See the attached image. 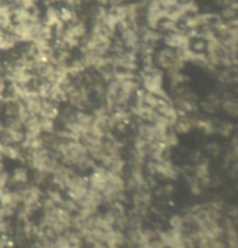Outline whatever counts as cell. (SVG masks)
<instances>
[{"label":"cell","instance_id":"f6af8a7d","mask_svg":"<svg viewBox=\"0 0 238 248\" xmlns=\"http://www.w3.org/2000/svg\"><path fill=\"white\" fill-rule=\"evenodd\" d=\"M189 49L193 50L194 52H204V50H206V42L199 37L194 41L190 40Z\"/></svg>","mask_w":238,"mask_h":248},{"label":"cell","instance_id":"f35d334b","mask_svg":"<svg viewBox=\"0 0 238 248\" xmlns=\"http://www.w3.org/2000/svg\"><path fill=\"white\" fill-rule=\"evenodd\" d=\"M51 86H52V84L42 80L41 82H38V85L36 86V88H35V90H36L38 96H40L41 99H48V100H49L50 92H51Z\"/></svg>","mask_w":238,"mask_h":248},{"label":"cell","instance_id":"d4e9b609","mask_svg":"<svg viewBox=\"0 0 238 248\" xmlns=\"http://www.w3.org/2000/svg\"><path fill=\"white\" fill-rule=\"evenodd\" d=\"M17 37L10 31L0 29V51H10L17 46Z\"/></svg>","mask_w":238,"mask_h":248},{"label":"cell","instance_id":"7dc6e473","mask_svg":"<svg viewBox=\"0 0 238 248\" xmlns=\"http://www.w3.org/2000/svg\"><path fill=\"white\" fill-rule=\"evenodd\" d=\"M14 4L19 7H23L26 10H34L35 7H37V2L38 0H13Z\"/></svg>","mask_w":238,"mask_h":248},{"label":"cell","instance_id":"9c48e42d","mask_svg":"<svg viewBox=\"0 0 238 248\" xmlns=\"http://www.w3.org/2000/svg\"><path fill=\"white\" fill-rule=\"evenodd\" d=\"M113 56V67L114 70H124L135 72L138 70V54L134 51L126 50L120 55H112Z\"/></svg>","mask_w":238,"mask_h":248},{"label":"cell","instance_id":"9f6ffc18","mask_svg":"<svg viewBox=\"0 0 238 248\" xmlns=\"http://www.w3.org/2000/svg\"><path fill=\"white\" fill-rule=\"evenodd\" d=\"M215 1V4L219 6V7H228L229 5L231 4V2L234 1V0H214Z\"/></svg>","mask_w":238,"mask_h":248},{"label":"cell","instance_id":"5b68a950","mask_svg":"<svg viewBox=\"0 0 238 248\" xmlns=\"http://www.w3.org/2000/svg\"><path fill=\"white\" fill-rule=\"evenodd\" d=\"M145 165L151 176L158 175L168 181H175L180 175V170L171 161V159H165L162 161L149 160L145 162Z\"/></svg>","mask_w":238,"mask_h":248},{"label":"cell","instance_id":"d590c367","mask_svg":"<svg viewBox=\"0 0 238 248\" xmlns=\"http://www.w3.org/2000/svg\"><path fill=\"white\" fill-rule=\"evenodd\" d=\"M126 168H127V162L123 159V156H121V158H118L115 159L114 161H112L111 165L107 167V170H108L109 172L123 176L124 172H126Z\"/></svg>","mask_w":238,"mask_h":248},{"label":"cell","instance_id":"ac0fdd59","mask_svg":"<svg viewBox=\"0 0 238 248\" xmlns=\"http://www.w3.org/2000/svg\"><path fill=\"white\" fill-rule=\"evenodd\" d=\"M196 117L192 115H185V116H179L175 123L172 126L173 131L177 135H187L195 128Z\"/></svg>","mask_w":238,"mask_h":248},{"label":"cell","instance_id":"f907efd6","mask_svg":"<svg viewBox=\"0 0 238 248\" xmlns=\"http://www.w3.org/2000/svg\"><path fill=\"white\" fill-rule=\"evenodd\" d=\"M237 16V10H235V8L230 7V6H228V7H224L221 12V17L222 19H225L228 21V20L230 19H234V17Z\"/></svg>","mask_w":238,"mask_h":248},{"label":"cell","instance_id":"1f68e13d","mask_svg":"<svg viewBox=\"0 0 238 248\" xmlns=\"http://www.w3.org/2000/svg\"><path fill=\"white\" fill-rule=\"evenodd\" d=\"M235 124L230 121H221L216 123V134L223 138H230L234 135Z\"/></svg>","mask_w":238,"mask_h":248},{"label":"cell","instance_id":"f5cc1de1","mask_svg":"<svg viewBox=\"0 0 238 248\" xmlns=\"http://www.w3.org/2000/svg\"><path fill=\"white\" fill-rule=\"evenodd\" d=\"M159 5L164 8L165 11H170L179 4V0H158Z\"/></svg>","mask_w":238,"mask_h":248},{"label":"cell","instance_id":"d6986e66","mask_svg":"<svg viewBox=\"0 0 238 248\" xmlns=\"http://www.w3.org/2000/svg\"><path fill=\"white\" fill-rule=\"evenodd\" d=\"M156 110L159 115H162V116H164L165 119H168L170 122H171L172 126H173L175 121H177L178 117H179L177 108L174 107L172 101H165V100L159 99L158 107L156 108Z\"/></svg>","mask_w":238,"mask_h":248},{"label":"cell","instance_id":"ee69618b","mask_svg":"<svg viewBox=\"0 0 238 248\" xmlns=\"http://www.w3.org/2000/svg\"><path fill=\"white\" fill-rule=\"evenodd\" d=\"M164 143L170 147V149H174V147L179 145V137H178V135L173 131V129H171L168 132Z\"/></svg>","mask_w":238,"mask_h":248},{"label":"cell","instance_id":"680465c9","mask_svg":"<svg viewBox=\"0 0 238 248\" xmlns=\"http://www.w3.org/2000/svg\"><path fill=\"white\" fill-rule=\"evenodd\" d=\"M1 109H2V102L0 101V111H1Z\"/></svg>","mask_w":238,"mask_h":248},{"label":"cell","instance_id":"30bf717a","mask_svg":"<svg viewBox=\"0 0 238 248\" xmlns=\"http://www.w3.org/2000/svg\"><path fill=\"white\" fill-rule=\"evenodd\" d=\"M166 13L162 6L159 5L158 0H150L147 5V14H145V20H147V25L151 29H158L159 22L163 19H165Z\"/></svg>","mask_w":238,"mask_h":248},{"label":"cell","instance_id":"836d02e7","mask_svg":"<svg viewBox=\"0 0 238 248\" xmlns=\"http://www.w3.org/2000/svg\"><path fill=\"white\" fill-rule=\"evenodd\" d=\"M59 20L64 23H72L78 20L76 11L69 7V6H64L59 10Z\"/></svg>","mask_w":238,"mask_h":248},{"label":"cell","instance_id":"f546056e","mask_svg":"<svg viewBox=\"0 0 238 248\" xmlns=\"http://www.w3.org/2000/svg\"><path fill=\"white\" fill-rule=\"evenodd\" d=\"M67 29L73 35V36L79 38L80 41H82V38H84L86 36V32H87L86 23L83 21V20H77V21H74L72 23H69Z\"/></svg>","mask_w":238,"mask_h":248},{"label":"cell","instance_id":"e575fe53","mask_svg":"<svg viewBox=\"0 0 238 248\" xmlns=\"http://www.w3.org/2000/svg\"><path fill=\"white\" fill-rule=\"evenodd\" d=\"M169 225L172 230H175V231H180L185 233L186 231V223L185 218H184L183 215H173V216L170 217L169 219Z\"/></svg>","mask_w":238,"mask_h":248},{"label":"cell","instance_id":"e0dca14e","mask_svg":"<svg viewBox=\"0 0 238 248\" xmlns=\"http://www.w3.org/2000/svg\"><path fill=\"white\" fill-rule=\"evenodd\" d=\"M221 102H222V96L219 93L214 92L210 93L206 99L202 100L199 103V108H201L204 113L213 115L216 114L217 111L221 109Z\"/></svg>","mask_w":238,"mask_h":248},{"label":"cell","instance_id":"4fadbf2b","mask_svg":"<svg viewBox=\"0 0 238 248\" xmlns=\"http://www.w3.org/2000/svg\"><path fill=\"white\" fill-rule=\"evenodd\" d=\"M192 174L199 180L204 188H210V182H212V174H210L209 162L206 159L199 160L194 166L192 167Z\"/></svg>","mask_w":238,"mask_h":248},{"label":"cell","instance_id":"b9f144b4","mask_svg":"<svg viewBox=\"0 0 238 248\" xmlns=\"http://www.w3.org/2000/svg\"><path fill=\"white\" fill-rule=\"evenodd\" d=\"M158 28L162 29L163 31H165L166 34H169V32L180 31V28H179V26H178V23H175V22L171 21V20H168V19H163L162 21L159 22Z\"/></svg>","mask_w":238,"mask_h":248},{"label":"cell","instance_id":"4316f807","mask_svg":"<svg viewBox=\"0 0 238 248\" xmlns=\"http://www.w3.org/2000/svg\"><path fill=\"white\" fill-rule=\"evenodd\" d=\"M2 155H4V158H7L13 161H25V153L17 145L2 146Z\"/></svg>","mask_w":238,"mask_h":248},{"label":"cell","instance_id":"484cf974","mask_svg":"<svg viewBox=\"0 0 238 248\" xmlns=\"http://www.w3.org/2000/svg\"><path fill=\"white\" fill-rule=\"evenodd\" d=\"M195 128L199 129L202 134L206 136H213L216 134V123L214 122L213 119H196L195 120Z\"/></svg>","mask_w":238,"mask_h":248},{"label":"cell","instance_id":"8fae6325","mask_svg":"<svg viewBox=\"0 0 238 248\" xmlns=\"http://www.w3.org/2000/svg\"><path fill=\"white\" fill-rule=\"evenodd\" d=\"M217 19H221V16L216 13L189 14L184 19V25L186 29H199L204 26L212 25Z\"/></svg>","mask_w":238,"mask_h":248},{"label":"cell","instance_id":"cb8c5ba5","mask_svg":"<svg viewBox=\"0 0 238 248\" xmlns=\"http://www.w3.org/2000/svg\"><path fill=\"white\" fill-rule=\"evenodd\" d=\"M29 181L28 170L23 166H19L14 168L12 174H10V184L16 186L26 185Z\"/></svg>","mask_w":238,"mask_h":248},{"label":"cell","instance_id":"7402d4cb","mask_svg":"<svg viewBox=\"0 0 238 248\" xmlns=\"http://www.w3.org/2000/svg\"><path fill=\"white\" fill-rule=\"evenodd\" d=\"M12 8L13 6L8 2L0 5V29L10 31L13 26V19H12Z\"/></svg>","mask_w":238,"mask_h":248},{"label":"cell","instance_id":"9a60e30c","mask_svg":"<svg viewBox=\"0 0 238 248\" xmlns=\"http://www.w3.org/2000/svg\"><path fill=\"white\" fill-rule=\"evenodd\" d=\"M88 178V186L90 188L94 189L97 191H102L106 186V179H107V168H105L101 165H95L92 170V173L90 174Z\"/></svg>","mask_w":238,"mask_h":248},{"label":"cell","instance_id":"11a10c76","mask_svg":"<svg viewBox=\"0 0 238 248\" xmlns=\"http://www.w3.org/2000/svg\"><path fill=\"white\" fill-rule=\"evenodd\" d=\"M174 193H175V187L171 184L165 185L164 187L162 188V194L166 195V196H171V195H173Z\"/></svg>","mask_w":238,"mask_h":248},{"label":"cell","instance_id":"ab89813d","mask_svg":"<svg viewBox=\"0 0 238 248\" xmlns=\"http://www.w3.org/2000/svg\"><path fill=\"white\" fill-rule=\"evenodd\" d=\"M44 196L51 200L52 202H55L57 205L61 204L62 201L65 199V197L63 196V193H62V190H59V189H57L56 187L47 189L46 195H44Z\"/></svg>","mask_w":238,"mask_h":248},{"label":"cell","instance_id":"44dd1931","mask_svg":"<svg viewBox=\"0 0 238 248\" xmlns=\"http://www.w3.org/2000/svg\"><path fill=\"white\" fill-rule=\"evenodd\" d=\"M58 115H59V108L57 103L52 102L51 100H48V99L41 100L38 117L56 120L58 117Z\"/></svg>","mask_w":238,"mask_h":248},{"label":"cell","instance_id":"ba28073f","mask_svg":"<svg viewBox=\"0 0 238 248\" xmlns=\"http://www.w3.org/2000/svg\"><path fill=\"white\" fill-rule=\"evenodd\" d=\"M153 202V195H151L150 188L143 187L135 189L133 191L132 203H133V211L132 214L137 215L143 217L149 211Z\"/></svg>","mask_w":238,"mask_h":248},{"label":"cell","instance_id":"8d00e7d4","mask_svg":"<svg viewBox=\"0 0 238 248\" xmlns=\"http://www.w3.org/2000/svg\"><path fill=\"white\" fill-rule=\"evenodd\" d=\"M170 76V82H171V87L175 88L180 85L186 84L189 80V78L184 73H181L180 71H174V72H169Z\"/></svg>","mask_w":238,"mask_h":248},{"label":"cell","instance_id":"ffe728a7","mask_svg":"<svg viewBox=\"0 0 238 248\" xmlns=\"http://www.w3.org/2000/svg\"><path fill=\"white\" fill-rule=\"evenodd\" d=\"M221 108L225 111V114L230 117L238 116V100L235 94L231 92H225L222 96Z\"/></svg>","mask_w":238,"mask_h":248},{"label":"cell","instance_id":"277c9868","mask_svg":"<svg viewBox=\"0 0 238 248\" xmlns=\"http://www.w3.org/2000/svg\"><path fill=\"white\" fill-rule=\"evenodd\" d=\"M153 63L157 64V67L160 70H165L168 72H174V71H181L185 67V62L180 61L175 55V50L165 48L158 50L153 55Z\"/></svg>","mask_w":238,"mask_h":248},{"label":"cell","instance_id":"6da1fadb","mask_svg":"<svg viewBox=\"0 0 238 248\" xmlns=\"http://www.w3.org/2000/svg\"><path fill=\"white\" fill-rule=\"evenodd\" d=\"M25 162L35 173H44L51 175L58 166V158L49 147L40 150H26Z\"/></svg>","mask_w":238,"mask_h":248},{"label":"cell","instance_id":"52a82bcc","mask_svg":"<svg viewBox=\"0 0 238 248\" xmlns=\"http://www.w3.org/2000/svg\"><path fill=\"white\" fill-rule=\"evenodd\" d=\"M88 188H90V186H88L87 176L80 175V174L76 172L72 175V178L70 179V181L68 182L67 188H65L64 191L67 193V196L69 199L78 203L87 193Z\"/></svg>","mask_w":238,"mask_h":248},{"label":"cell","instance_id":"681fc988","mask_svg":"<svg viewBox=\"0 0 238 248\" xmlns=\"http://www.w3.org/2000/svg\"><path fill=\"white\" fill-rule=\"evenodd\" d=\"M53 248H70L69 241H68L65 234H59L53 240Z\"/></svg>","mask_w":238,"mask_h":248},{"label":"cell","instance_id":"3957f363","mask_svg":"<svg viewBox=\"0 0 238 248\" xmlns=\"http://www.w3.org/2000/svg\"><path fill=\"white\" fill-rule=\"evenodd\" d=\"M77 204L79 206V210L76 214V216L80 220H85L98 214V209L103 204L102 195H101L100 191L88 188L87 193Z\"/></svg>","mask_w":238,"mask_h":248},{"label":"cell","instance_id":"4dcf8cb0","mask_svg":"<svg viewBox=\"0 0 238 248\" xmlns=\"http://www.w3.org/2000/svg\"><path fill=\"white\" fill-rule=\"evenodd\" d=\"M59 21V10L55 6L49 5L47 7L46 13H44V21L43 23L48 27H55V25Z\"/></svg>","mask_w":238,"mask_h":248},{"label":"cell","instance_id":"5bb4252c","mask_svg":"<svg viewBox=\"0 0 238 248\" xmlns=\"http://www.w3.org/2000/svg\"><path fill=\"white\" fill-rule=\"evenodd\" d=\"M165 46L171 49H186L189 48L190 38L184 31L169 32L162 38Z\"/></svg>","mask_w":238,"mask_h":248},{"label":"cell","instance_id":"7a4b0ae2","mask_svg":"<svg viewBox=\"0 0 238 248\" xmlns=\"http://www.w3.org/2000/svg\"><path fill=\"white\" fill-rule=\"evenodd\" d=\"M139 80L142 82L143 90L145 92L153 93L159 99L165 100V101H172V99L166 93L164 90V72L157 66H150V67H143L138 76Z\"/></svg>","mask_w":238,"mask_h":248},{"label":"cell","instance_id":"c3c4849f","mask_svg":"<svg viewBox=\"0 0 238 248\" xmlns=\"http://www.w3.org/2000/svg\"><path fill=\"white\" fill-rule=\"evenodd\" d=\"M12 232V224L8 218L0 219V235H8Z\"/></svg>","mask_w":238,"mask_h":248},{"label":"cell","instance_id":"816d5d0a","mask_svg":"<svg viewBox=\"0 0 238 248\" xmlns=\"http://www.w3.org/2000/svg\"><path fill=\"white\" fill-rule=\"evenodd\" d=\"M206 150L207 152L209 153L210 155L213 156H217L220 155V153H221V146L219 145V144L215 143V141H212V143H208L206 145Z\"/></svg>","mask_w":238,"mask_h":248},{"label":"cell","instance_id":"83f0119b","mask_svg":"<svg viewBox=\"0 0 238 248\" xmlns=\"http://www.w3.org/2000/svg\"><path fill=\"white\" fill-rule=\"evenodd\" d=\"M185 174V179L187 182V186H188V190L189 193L193 195V196H201L204 194V187H202L199 180L195 178L194 175L192 174V170H190L189 173L184 172Z\"/></svg>","mask_w":238,"mask_h":248},{"label":"cell","instance_id":"74e56055","mask_svg":"<svg viewBox=\"0 0 238 248\" xmlns=\"http://www.w3.org/2000/svg\"><path fill=\"white\" fill-rule=\"evenodd\" d=\"M40 126H41V131H42L43 134L46 135L55 134V130H56L55 120L40 117Z\"/></svg>","mask_w":238,"mask_h":248},{"label":"cell","instance_id":"db71d44e","mask_svg":"<svg viewBox=\"0 0 238 248\" xmlns=\"http://www.w3.org/2000/svg\"><path fill=\"white\" fill-rule=\"evenodd\" d=\"M6 88H7V80H6L5 77L0 73V101L1 102L4 101Z\"/></svg>","mask_w":238,"mask_h":248},{"label":"cell","instance_id":"603a6c76","mask_svg":"<svg viewBox=\"0 0 238 248\" xmlns=\"http://www.w3.org/2000/svg\"><path fill=\"white\" fill-rule=\"evenodd\" d=\"M139 38H141L142 43L156 46V44L162 40L163 36L158 31H156V29H151L147 27L141 28V31H139Z\"/></svg>","mask_w":238,"mask_h":248},{"label":"cell","instance_id":"f1b7e54d","mask_svg":"<svg viewBox=\"0 0 238 248\" xmlns=\"http://www.w3.org/2000/svg\"><path fill=\"white\" fill-rule=\"evenodd\" d=\"M12 19H13V22L16 23L31 22L32 11L16 6V7L12 8Z\"/></svg>","mask_w":238,"mask_h":248},{"label":"cell","instance_id":"bcb514c9","mask_svg":"<svg viewBox=\"0 0 238 248\" xmlns=\"http://www.w3.org/2000/svg\"><path fill=\"white\" fill-rule=\"evenodd\" d=\"M181 4H183L184 10L186 11L187 14H196L199 12V6L195 2V0H184Z\"/></svg>","mask_w":238,"mask_h":248},{"label":"cell","instance_id":"60d3db41","mask_svg":"<svg viewBox=\"0 0 238 248\" xmlns=\"http://www.w3.org/2000/svg\"><path fill=\"white\" fill-rule=\"evenodd\" d=\"M58 206H61L63 210L69 212V214H71V215H76L79 210V206H78V204H77V202H74L73 200L69 199V197L62 201V203Z\"/></svg>","mask_w":238,"mask_h":248},{"label":"cell","instance_id":"2e32d148","mask_svg":"<svg viewBox=\"0 0 238 248\" xmlns=\"http://www.w3.org/2000/svg\"><path fill=\"white\" fill-rule=\"evenodd\" d=\"M129 111L132 114V116L137 117V119L145 123H153L159 115L157 113L156 109L149 107L147 105H143V103H141V105L135 103V106H133L129 109Z\"/></svg>","mask_w":238,"mask_h":248},{"label":"cell","instance_id":"7bdbcfd3","mask_svg":"<svg viewBox=\"0 0 238 248\" xmlns=\"http://www.w3.org/2000/svg\"><path fill=\"white\" fill-rule=\"evenodd\" d=\"M102 22L105 23L107 27H108L109 31H113L115 34V31H117L118 26H119V21H118L117 17L114 16V14L112 13V12H107L105 17L102 19Z\"/></svg>","mask_w":238,"mask_h":248},{"label":"cell","instance_id":"d6a6232c","mask_svg":"<svg viewBox=\"0 0 238 248\" xmlns=\"http://www.w3.org/2000/svg\"><path fill=\"white\" fill-rule=\"evenodd\" d=\"M65 237H67L68 241H69L70 248H83L84 247V239L80 235L79 232L77 231H67L64 233Z\"/></svg>","mask_w":238,"mask_h":248},{"label":"cell","instance_id":"6f0895ef","mask_svg":"<svg viewBox=\"0 0 238 248\" xmlns=\"http://www.w3.org/2000/svg\"><path fill=\"white\" fill-rule=\"evenodd\" d=\"M92 248H105V246H103L102 243H99V241H98V243L92 244Z\"/></svg>","mask_w":238,"mask_h":248},{"label":"cell","instance_id":"7c38bea8","mask_svg":"<svg viewBox=\"0 0 238 248\" xmlns=\"http://www.w3.org/2000/svg\"><path fill=\"white\" fill-rule=\"evenodd\" d=\"M74 173H76V170L72 168L65 166L63 164H58V166L55 168V170L51 174V185L55 186L59 190H65L68 182L70 181Z\"/></svg>","mask_w":238,"mask_h":248},{"label":"cell","instance_id":"8992f818","mask_svg":"<svg viewBox=\"0 0 238 248\" xmlns=\"http://www.w3.org/2000/svg\"><path fill=\"white\" fill-rule=\"evenodd\" d=\"M118 29L120 31L121 41L122 43H123L124 49L138 54L142 43L141 38H139V32L137 31H135L127 20L119 22Z\"/></svg>","mask_w":238,"mask_h":248}]
</instances>
